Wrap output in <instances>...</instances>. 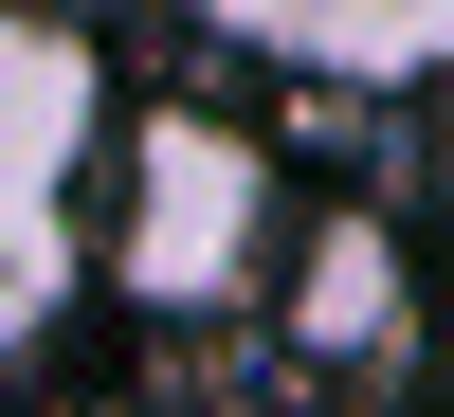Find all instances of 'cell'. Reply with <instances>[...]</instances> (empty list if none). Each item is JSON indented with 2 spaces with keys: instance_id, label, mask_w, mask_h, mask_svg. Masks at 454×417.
Wrapping results in <instances>:
<instances>
[{
  "instance_id": "cell-1",
  "label": "cell",
  "mask_w": 454,
  "mask_h": 417,
  "mask_svg": "<svg viewBox=\"0 0 454 417\" xmlns=\"http://www.w3.org/2000/svg\"><path fill=\"white\" fill-rule=\"evenodd\" d=\"M91 254H109V290L164 309V327L237 309V290L273 273V145H254L237 109H145V127H109Z\"/></svg>"
},
{
  "instance_id": "cell-2",
  "label": "cell",
  "mask_w": 454,
  "mask_h": 417,
  "mask_svg": "<svg viewBox=\"0 0 454 417\" xmlns=\"http://www.w3.org/2000/svg\"><path fill=\"white\" fill-rule=\"evenodd\" d=\"M273 309H291V363H327V382H382V363L419 345V254H400V218H382V200L291 218Z\"/></svg>"
},
{
  "instance_id": "cell-3",
  "label": "cell",
  "mask_w": 454,
  "mask_h": 417,
  "mask_svg": "<svg viewBox=\"0 0 454 417\" xmlns=\"http://www.w3.org/2000/svg\"><path fill=\"white\" fill-rule=\"evenodd\" d=\"M200 36L273 73H346V91H454V0H182Z\"/></svg>"
}]
</instances>
